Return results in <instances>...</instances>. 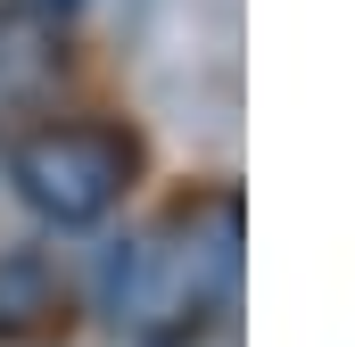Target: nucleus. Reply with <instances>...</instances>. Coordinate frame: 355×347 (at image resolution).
Returning a JSON list of instances; mask_svg holds the SVG:
<instances>
[{"instance_id":"f03ea898","label":"nucleus","mask_w":355,"mask_h":347,"mask_svg":"<svg viewBox=\"0 0 355 347\" xmlns=\"http://www.w3.org/2000/svg\"><path fill=\"white\" fill-rule=\"evenodd\" d=\"M0 174L50 232H83L124 207V190L141 174V141L99 116H75V124L50 116V124H25L0 141Z\"/></svg>"},{"instance_id":"7ed1b4c3","label":"nucleus","mask_w":355,"mask_h":347,"mask_svg":"<svg viewBox=\"0 0 355 347\" xmlns=\"http://www.w3.org/2000/svg\"><path fill=\"white\" fill-rule=\"evenodd\" d=\"M67 75V25L50 0H0V99L33 108Z\"/></svg>"},{"instance_id":"f257e3e1","label":"nucleus","mask_w":355,"mask_h":347,"mask_svg":"<svg viewBox=\"0 0 355 347\" xmlns=\"http://www.w3.org/2000/svg\"><path fill=\"white\" fill-rule=\"evenodd\" d=\"M240 190H198L149 232H132L99 273V314L132 347H190L240 298Z\"/></svg>"},{"instance_id":"20e7f679","label":"nucleus","mask_w":355,"mask_h":347,"mask_svg":"<svg viewBox=\"0 0 355 347\" xmlns=\"http://www.w3.org/2000/svg\"><path fill=\"white\" fill-rule=\"evenodd\" d=\"M50 314H58V273H50L42 248H17L0 264V339H17V331H33Z\"/></svg>"}]
</instances>
